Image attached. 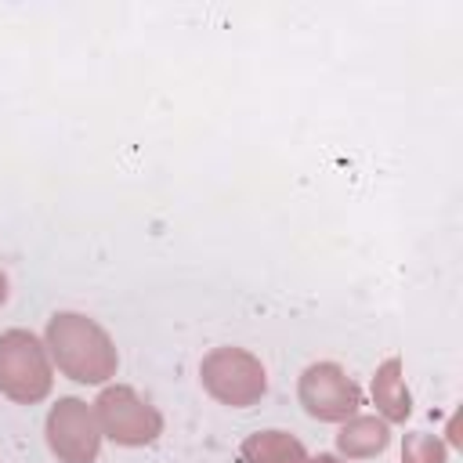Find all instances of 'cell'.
I'll return each mask as SVG.
<instances>
[{
    "instance_id": "obj_8",
    "label": "cell",
    "mask_w": 463,
    "mask_h": 463,
    "mask_svg": "<svg viewBox=\"0 0 463 463\" xmlns=\"http://www.w3.org/2000/svg\"><path fill=\"white\" fill-rule=\"evenodd\" d=\"M391 445V423L380 416H351L336 430V456L340 459H373Z\"/></svg>"
},
{
    "instance_id": "obj_3",
    "label": "cell",
    "mask_w": 463,
    "mask_h": 463,
    "mask_svg": "<svg viewBox=\"0 0 463 463\" xmlns=\"http://www.w3.org/2000/svg\"><path fill=\"white\" fill-rule=\"evenodd\" d=\"M51 383L54 373L43 340H36L29 329L0 333V394L18 405H36L51 394Z\"/></svg>"
},
{
    "instance_id": "obj_5",
    "label": "cell",
    "mask_w": 463,
    "mask_h": 463,
    "mask_svg": "<svg viewBox=\"0 0 463 463\" xmlns=\"http://www.w3.org/2000/svg\"><path fill=\"white\" fill-rule=\"evenodd\" d=\"M47 449L58 463H94L101 452V427L94 416V405L83 398H58L43 423Z\"/></svg>"
},
{
    "instance_id": "obj_7",
    "label": "cell",
    "mask_w": 463,
    "mask_h": 463,
    "mask_svg": "<svg viewBox=\"0 0 463 463\" xmlns=\"http://www.w3.org/2000/svg\"><path fill=\"white\" fill-rule=\"evenodd\" d=\"M369 394H373V405L380 412V420L387 423H405L412 416V394L405 387V369H402V358H383L373 373V383H369Z\"/></svg>"
},
{
    "instance_id": "obj_6",
    "label": "cell",
    "mask_w": 463,
    "mask_h": 463,
    "mask_svg": "<svg viewBox=\"0 0 463 463\" xmlns=\"http://www.w3.org/2000/svg\"><path fill=\"white\" fill-rule=\"evenodd\" d=\"M297 398L304 412L318 423H344L358 412L362 405V387L347 376L344 365L336 362H315L300 373L297 380Z\"/></svg>"
},
{
    "instance_id": "obj_10",
    "label": "cell",
    "mask_w": 463,
    "mask_h": 463,
    "mask_svg": "<svg viewBox=\"0 0 463 463\" xmlns=\"http://www.w3.org/2000/svg\"><path fill=\"white\" fill-rule=\"evenodd\" d=\"M445 441L427 430H412L402 441V463H445Z\"/></svg>"
},
{
    "instance_id": "obj_1",
    "label": "cell",
    "mask_w": 463,
    "mask_h": 463,
    "mask_svg": "<svg viewBox=\"0 0 463 463\" xmlns=\"http://www.w3.org/2000/svg\"><path fill=\"white\" fill-rule=\"evenodd\" d=\"M43 347L72 383H109L119 369V351L101 322L80 311H54L43 329Z\"/></svg>"
},
{
    "instance_id": "obj_2",
    "label": "cell",
    "mask_w": 463,
    "mask_h": 463,
    "mask_svg": "<svg viewBox=\"0 0 463 463\" xmlns=\"http://www.w3.org/2000/svg\"><path fill=\"white\" fill-rule=\"evenodd\" d=\"M199 380L213 402L232 405V409H250L268 394V373H264L260 358L253 351L232 347V344L203 354Z\"/></svg>"
},
{
    "instance_id": "obj_11",
    "label": "cell",
    "mask_w": 463,
    "mask_h": 463,
    "mask_svg": "<svg viewBox=\"0 0 463 463\" xmlns=\"http://www.w3.org/2000/svg\"><path fill=\"white\" fill-rule=\"evenodd\" d=\"M304 463H347V459H340V456H333V452H318V456H307Z\"/></svg>"
},
{
    "instance_id": "obj_9",
    "label": "cell",
    "mask_w": 463,
    "mask_h": 463,
    "mask_svg": "<svg viewBox=\"0 0 463 463\" xmlns=\"http://www.w3.org/2000/svg\"><path fill=\"white\" fill-rule=\"evenodd\" d=\"M242 463H304L307 449L289 430H253L239 445Z\"/></svg>"
},
{
    "instance_id": "obj_4",
    "label": "cell",
    "mask_w": 463,
    "mask_h": 463,
    "mask_svg": "<svg viewBox=\"0 0 463 463\" xmlns=\"http://www.w3.org/2000/svg\"><path fill=\"white\" fill-rule=\"evenodd\" d=\"M94 416H98L101 438H109L123 449L152 445L163 434V412L127 383L101 387V394L94 398Z\"/></svg>"
},
{
    "instance_id": "obj_12",
    "label": "cell",
    "mask_w": 463,
    "mask_h": 463,
    "mask_svg": "<svg viewBox=\"0 0 463 463\" xmlns=\"http://www.w3.org/2000/svg\"><path fill=\"white\" fill-rule=\"evenodd\" d=\"M4 300H7V275L0 271V304H4Z\"/></svg>"
}]
</instances>
